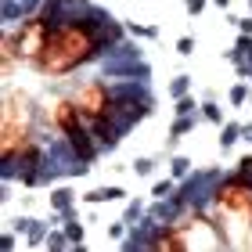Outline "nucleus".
Segmentation results:
<instances>
[{"label":"nucleus","instance_id":"obj_1","mask_svg":"<svg viewBox=\"0 0 252 252\" xmlns=\"http://www.w3.org/2000/svg\"><path fill=\"white\" fill-rule=\"evenodd\" d=\"M101 26H105L101 15L62 18L58 26L51 29V40H47V47H43V54L32 62V65H36V72L58 79V76L76 72V68L87 65L90 58H97V51L105 47V40H108V32Z\"/></svg>","mask_w":252,"mask_h":252},{"label":"nucleus","instance_id":"obj_2","mask_svg":"<svg viewBox=\"0 0 252 252\" xmlns=\"http://www.w3.org/2000/svg\"><path fill=\"white\" fill-rule=\"evenodd\" d=\"M213 220L220 223L227 245H249V238H252V184L245 173L223 180L216 188Z\"/></svg>","mask_w":252,"mask_h":252},{"label":"nucleus","instance_id":"obj_3","mask_svg":"<svg viewBox=\"0 0 252 252\" xmlns=\"http://www.w3.org/2000/svg\"><path fill=\"white\" fill-rule=\"evenodd\" d=\"M72 105L79 108V116L83 123L90 126V133L97 137V144H116V137L126 130L119 119V97L112 94V87L105 79H87V83H79L72 94Z\"/></svg>","mask_w":252,"mask_h":252},{"label":"nucleus","instance_id":"obj_4","mask_svg":"<svg viewBox=\"0 0 252 252\" xmlns=\"http://www.w3.org/2000/svg\"><path fill=\"white\" fill-rule=\"evenodd\" d=\"M36 144L32 137V101L26 90H4L0 97V162L11 166Z\"/></svg>","mask_w":252,"mask_h":252},{"label":"nucleus","instance_id":"obj_5","mask_svg":"<svg viewBox=\"0 0 252 252\" xmlns=\"http://www.w3.org/2000/svg\"><path fill=\"white\" fill-rule=\"evenodd\" d=\"M180 242H184V252L188 249H227V238L220 231L216 220H205L198 209H191L184 220H173Z\"/></svg>","mask_w":252,"mask_h":252},{"label":"nucleus","instance_id":"obj_6","mask_svg":"<svg viewBox=\"0 0 252 252\" xmlns=\"http://www.w3.org/2000/svg\"><path fill=\"white\" fill-rule=\"evenodd\" d=\"M51 29H54L51 7H43V11H36V15H26V18H22V26L15 29L18 58H22V62H36L40 54H43V47H47V40H51Z\"/></svg>","mask_w":252,"mask_h":252},{"label":"nucleus","instance_id":"obj_7","mask_svg":"<svg viewBox=\"0 0 252 252\" xmlns=\"http://www.w3.org/2000/svg\"><path fill=\"white\" fill-rule=\"evenodd\" d=\"M15 62H22V58H18V40H15V29H4V36H0V72H4V83H11Z\"/></svg>","mask_w":252,"mask_h":252},{"label":"nucleus","instance_id":"obj_8","mask_svg":"<svg viewBox=\"0 0 252 252\" xmlns=\"http://www.w3.org/2000/svg\"><path fill=\"white\" fill-rule=\"evenodd\" d=\"M108 198H123V191L119 188H105V191H90L87 194V202H108Z\"/></svg>","mask_w":252,"mask_h":252},{"label":"nucleus","instance_id":"obj_9","mask_svg":"<svg viewBox=\"0 0 252 252\" xmlns=\"http://www.w3.org/2000/svg\"><path fill=\"white\" fill-rule=\"evenodd\" d=\"M238 133H242V130H238V126H227V130H223V137H220V144L227 148V144H234V137Z\"/></svg>","mask_w":252,"mask_h":252},{"label":"nucleus","instance_id":"obj_10","mask_svg":"<svg viewBox=\"0 0 252 252\" xmlns=\"http://www.w3.org/2000/svg\"><path fill=\"white\" fill-rule=\"evenodd\" d=\"M68 198H72L68 191H58V194H54V205H58V209H68Z\"/></svg>","mask_w":252,"mask_h":252},{"label":"nucleus","instance_id":"obj_11","mask_svg":"<svg viewBox=\"0 0 252 252\" xmlns=\"http://www.w3.org/2000/svg\"><path fill=\"white\" fill-rule=\"evenodd\" d=\"M133 169H137V173H148V169H152V158H137Z\"/></svg>","mask_w":252,"mask_h":252},{"label":"nucleus","instance_id":"obj_12","mask_svg":"<svg viewBox=\"0 0 252 252\" xmlns=\"http://www.w3.org/2000/svg\"><path fill=\"white\" fill-rule=\"evenodd\" d=\"M205 119H209V123H220V112H216L213 105H205Z\"/></svg>","mask_w":252,"mask_h":252},{"label":"nucleus","instance_id":"obj_13","mask_svg":"<svg viewBox=\"0 0 252 252\" xmlns=\"http://www.w3.org/2000/svg\"><path fill=\"white\" fill-rule=\"evenodd\" d=\"M173 173H177V177L188 173V162H184V158H177V162H173Z\"/></svg>","mask_w":252,"mask_h":252},{"label":"nucleus","instance_id":"obj_14","mask_svg":"<svg viewBox=\"0 0 252 252\" xmlns=\"http://www.w3.org/2000/svg\"><path fill=\"white\" fill-rule=\"evenodd\" d=\"M184 90H188V79H184V76H180V79H177V83H173V94H184Z\"/></svg>","mask_w":252,"mask_h":252},{"label":"nucleus","instance_id":"obj_15","mask_svg":"<svg viewBox=\"0 0 252 252\" xmlns=\"http://www.w3.org/2000/svg\"><path fill=\"white\" fill-rule=\"evenodd\" d=\"M202 4H205V0H188V11L194 15V11H202Z\"/></svg>","mask_w":252,"mask_h":252},{"label":"nucleus","instance_id":"obj_16","mask_svg":"<svg viewBox=\"0 0 252 252\" xmlns=\"http://www.w3.org/2000/svg\"><path fill=\"white\" fill-rule=\"evenodd\" d=\"M216 4H220V7H227V4H231V0H216Z\"/></svg>","mask_w":252,"mask_h":252},{"label":"nucleus","instance_id":"obj_17","mask_svg":"<svg viewBox=\"0 0 252 252\" xmlns=\"http://www.w3.org/2000/svg\"><path fill=\"white\" fill-rule=\"evenodd\" d=\"M249 249H252V238H249Z\"/></svg>","mask_w":252,"mask_h":252}]
</instances>
